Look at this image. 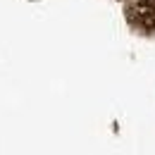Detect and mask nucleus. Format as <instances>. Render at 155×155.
<instances>
[{"label": "nucleus", "instance_id": "obj_1", "mask_svg": "<svg viewBox=\"0 0 155 155\" xmlns=\"http://www.w3.org/2000/svg\"><path fill=\"white\" fill-rule=\"evenodd\" d=\"M124 15L136 31L155 34V0H129Z\"/></svg>", "mask_w": 155, "mask_h": 155}]
</instances>
